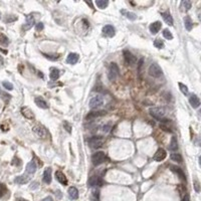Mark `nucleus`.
Segmentation results:
<instances>
[{
    "label": "nucleus",
    "mask_w": 201,
    "mask_h": 201,
    "mask_svg": "<svg viewBox=\"0 0 201 201\" xmlns=\"http://www.w3.org/2000/svg\"><path fill=\"white\" fill-rule=\"evenodd\" d=\"M149 113L154 119H156V120H161V119L165 116L166 110H165V108H163V107H154V108L150 109Z\"/></svg>",
    "instance_id": "obj_1"
},
{
    "label": "nucleus",
    "mask_w": 201,
    "mask_h": 201,
    "mask_svg": "<svg viewBox=\"0 0 201 201\" xmlns=\"http://www.w3.org/2000/svg\"><path fill=\"white\" fill-rule=\"evenodd\" d=\"M106 160V154L102 151H99V152H95L93 156H92V162L95 166H99L101 165L102 163L105 162Z\"/></svg>",
    "instance_id": "obj_2"
},
{
    "label": "nucleus",
    "mask_w": 201,
    "mask_h": 201,
    "mask_svg": "<svg viewBox=\"0 0 201 201\" xmlns=\"http://www.w3.org/2000/svg\"><path fill=\"white\" fill-rule=\"evenodd\" d=\"M148 72H149V75H151V77L153 78H160L161 75H162L163 71H162V68H160L159 64H153L150 65L149 70H148Z\"/></svg>",
    "instance_id": "obj_3"
},
{
    "label": "nucleus",
    "mask_w": 201,
    "mask_h": 201,
    "mask_svg": "<svg viewBox=\"0 0 201 201\" xmlns=\"http://www.w3.org/2000/svg\"><path fill=\"white\" fill-rule=\"evenodd\" d=\"M88 145L94 148V149H98V148H101L102 146H103V144L105 142L104 138L102 137H92L88 139Z\"/></svg>",
    "instance_id": "obj_4"
},
{
    "label": "nucleus",
    "mask_w": 201,
    "mask_h": 201,
    "mask_svg": "<svg viewBox=\"0 0 201 201\" xmlns=\"http://www.w3.org/2000/svg\"><path fill=\"white\" fill-rule=\"evenodd\" d=\"M119 75V68L116 64H111L110 68H109V72H108V78L110 81H115Z\"/></svg>",
    "instance_id": "obj_5"
},
{
    "label": "nucleus",
    "mask_w": 201,
    "mask_h": 201,
    "mask_svg": "<svg viewBox=\"0 0 201 201\" xmlns=\"http://www.w3.org/2000/svg\"><path fill=\"white\" fill-rule=\"evenodd\" d=\"M103 104H104V99L102 98L101 95H95V97H93L91 99L90 103H88L91 109H97L99 107H101Z\"/></svg>",
    "instance_id": "obj_6"
},
{
    "label": "nucleus",
    "mask_w": 201,
    "mask_h": 201,
    "mask_svg": "<svg viewBox=\"0 0 201 201\" xmlns=\"http://www.w3.org/2000/svg\"><path fill=\"white\" fill-rule=\"evenodd\" d=\"M124 58L128 65H134L137 62L136 57H135L134 54H132V52H130L129 50H124Z\"/></svg>",
    "instance_id": "obj_7"
},
{
    "label": "nucleus",
    "mask_w": 201,
    "mask_h": 201,
    "mask_svg": "<svg viewBox=\"0 0 201 201\" xmlns=\"http://www.w3.org/2000/svg\"><path fill=\"white\" fill-rule=\"evenodd\" d=\"M167 156V153L166 151L162 149V148H160V149L157 150V152L155 153L154 155V160L157 161V162H161V161H163L164 159L166 158Z\"/></svg>",
    "instance_id": "obj_8"
},
{
    "label": "nucleus",
    "mask_w": 201,
    "mask_h": 201,
    "mask_svg": "<svg viewBox=\"0 0 201 201\" xmlns=\"http://www.w3.org/2000/svg\"><path fill=\"white\" fill-rule=\"evenodd\" d=\"M103 34L108 37H113L115 35V28L112 25H105L103 27Z\"/></svg>",
    "instance_id": "obj_9"
},
{
    "label": "nucleus",
    "mask_w": 201,
    "mask_h": 201,
    "mask_svg": "<svg viewBox=\"0 0 201 201\" xmlns=\"http://www.w3.org/2000/svg\"><path fill=\"white\" fill-rule=\"evenodd\" d=\"M55 178H57V180L61 184H62V185H68V179L61 171H57V172H55Z\"/></svg>",
    "instance_id": "obj_10"
},
{
    "label": "nucleus",
    "mask_w": 201,
    "mask_h": 201,
    "mask_svg": "<svg viewBox=\"0 0 201 201\" xmlns=\"http://www.w3.org/2000/svg\"><path fill=\"white\" fill-rule=\"evenodd\" d=\"M189 103L191 105V107L194 108V109H197L199 108L200 106V100L199 98L197 97L196 95H191L190 98H189Z\"/></svg>",
    "instance_id": "obj_11"
},
{
    "label": "nucleus",
    "mask_w": 201,
    "mask_h": 201,
    "mask_svg": "<svg viewBox=\"0 0 201 201\" xmlns=\"http://www.w3.org/2000/svg\"><path fill=\"white\" fill-rule=\"evenodd\" d=\"M33 25H34V17L32 15H27L26 16V22L23 25V29L24 30H28V29H30Z\"/></svg>",
    "instance_id": "obj_12"
},
{
    "label": "nucleus",
    "mask_w": 201,
    "mask_h": 201,
    "mask_svg": "<svg viewBox=\"0 0 201 201\" xmlns=\"http://www.w3.org/2000/svg\"><path fill=\"white\" fill-rule=\"evenodd\" d=\"M106 112L105 111H95V112H90L87 116V120H93L95 118H99L102 116H105Z\"/></svg>",
    "instance_id": "obj_13"
},
{
    "label": "nucleus",
    "mask_w": 201,
    "mask_h": 201,
    "mask_svg": "<svg viewBox=\"0 0 201 201\" xmlns=\"http://www.w3.org/2000/svg\"><path fill=\"white\" fill-rule=\"evenodd\" d=\"M32 130H33V132L37 135L38 137L44 138L45 136H47V131H45L44 128L41 126H34L33 128H32Z\"/></svg>",
    "instance_id": "obj_14"
},
{
    "label": "nucleus",
    "mask_w": 201,
    "mask_h": 201,
    "mask_svg": "<svg viewBox=\"0 0 201 201\" xmlns=\"http://www.w3.org/2000/svg\"><path fill=\"white\" fill-rule=\"evenodd\" d=\"M161 26H162V23H161L160 21H155V22H153L152 24H150L149 29H150L151 33H152V34H156L157 32L161 29Z\"/></svg>",
    "instance_id": "obj_15"
},
{
    "label": "nucleus",
    "mask_w": 201,
    "mask_h": 201,
    "mask_svg": "<svg viewBox=\"0 0 201 201\" xmlns=\"http://www.w3.org/2000/svg\"><path fill=\"white\" fill-rule=\"evenodd\" d=\"M78 61V54H75V52H71V54H68V57L67 58V62L70 64H75Z\"/></svg>",
    "instance_id": "obj_16"
},
{
    "label": "nucleus",
    "mask_w": 201,
    "mask_h": 201,
    "mask_svg": "<svg viewBox=\"0 0 201 201\" xmlns=\"http://www.w3.org/2000/svg\"><path fill=\"white\" fill-rule=\"evenodd\" d=\"M21 114L23 115L25 118L27 119H33L34 118V114L30 109L27 108V107H24V108H21Z\"/></svg>",
    "instance_id": "obj_17"
},
{
    "label": "nucleus",
    "mask_w": 201,
    "mask_h": 201,
    "mask_svg": "<svg viewBox=\"0 0 201 201\" xmlns=\"http://www.w3.org/2000/svg\"><path fill=\"white\" fill-rule=\"evenodd\" d=\"M34 102H35V104L37 105V107H39V108H41V109H47L48 108L47 103L41 97H36Z\"/></svg>",
    "instance_id": "obj_18"
},
{
    "label": "nucleus",
    "mask_w": 201,
    "mask_h": 201,
    "mask_svg": "<svg viewBox=\"0 0 201 201\" xmlns=\"http://www.w3.org/2000/svg\"><path fill=\"white\" fill-rule=\"evenodd\" d=\"M68 192V196H70L71 199L75 200L78 198V191L75 187H70Z\"/></svg>",
    "instance_id": "obj_19"
},
{
    "label": "nucleus",
    "mask_w": 201,
    "mask_h": 201,
    "mask_svg": "<svg viewBox=\"0 0 201 201\" xmlns=\"http://www.w3.org/2000/svg\"><path fill=\"white\" fill-rule=\"evenodd\" d=\"M43 182L49 184L51 182V168H47L43 173Z\"/></svg>",
    "instance_id": "obj_20"
},
{
    "label": "nucleus",
    "mask_w": 201,
    "mask_h": 201,
    "mask_svg": "<svg viewBox=\"0 0 201 201\" xmlns=\"http://www.w3.org/2000/svg\"><path fill=\"white\" fill-rule=\"evenodd\" d=\"M171 170L173 171V172H175L178 176L180 177V179L182 180H186V177H185V174H184L183 170L181 169V168L177 167V166H171Z\"/></svg>",
    "instance_id": "obj_21"
},
{
    "label": "nucleus",
    "mask_w": 201,
    "mask_h": 201,
    "mask_svg": "<svg viewBox=\"0 0 201 201\" xmlns=\"http://www.w3.org/2000/svg\"><path fill=\"white\" fill-rule=\"evenodd\" d=\"M36 171V164L34 161H30L27 165H26V172L28 174H33Z\"/></svg>",
    "instance_id": "obj_22"
},
{
    "label": "nucleus",
    "mask_w": 201,
    "mask_h": 201,
    "mask_svg": "<svg viewBox=\"0 0 201 201\" xmlns=\"http://www.w3.org/2000/svg\"><path fill=\"white\" fill-rule=\"evenodd\" d=\"M161 15H162L163 19L165 20V22L167 24L173 25V18H172V16H171V14L169 12H162L161 13Z\"/></svg>",
    "instance_id": "obj_23"
},
{
    "label": "nucleus",
    "mask_w": 201,
    "mask_h": 201,
    "mask_svg": "<svg viewBox=\"0 0 201 201\" xmlns=\"http://www.w3.org/2000/svg\"><path fill=\"white\" fill-rule=\"evenodd\" d=\"M49 78L52 81H57L59 78V70L55 68H50V74H49Z\"/></svg>",
    "instance_id": "obj_24"
},
{
    "label": "nucleus",
    "mask_w": 201,
    "mask_h": 201,
    "mask_svg": "<svg viewBox=\"0 0 201 201\" xmlns=\"http://www.w3.org/2000/svg\"><path fill=\"white\" fill-rule=\"evenodd\" d=\"M184 25H185V28L188 31H190L191 29H192L193 23H192V20H191L190 16H185V17H184Z\"/></svg>",
    "instance_id": "obj_25"
},
{
    "label": "nucleus",
    "mask_w": 201,
    "mask_h": 201,
    "mask_svg": "<svg viewBox=\"0 0 201 201\" xmlns=\"http://www.w3.org/2000/svg\"><path fill=\"white\" fill-rule=\"evenodd\" d=\"M180 8L182 11H188L191 8V2L189 1V0H183V1L181 2Z\"/></svg>",
    "instance_id": "obj_26"
},
{
    "label": "nucleus",
    "mask_w": 201,
    "mask_h": 201,
    "mask_svg": "<svg viewBox=\"0 0 201 201\" xmlns=\"http://www.w3.org/2000/svg\"><path fill=\"white\" fill-rule=\"evenodd\" d=\"M177 149H178L177 139H176V137H172V139H171V142L169 144V150L170 151H177Z\"/></svg>",
    "instance_id": "obj_27"
},
{
    "label": "nucleus",
    "mask_w": 201,
    "mask_h": 201,
    "mask_svg": "<svg viewBox=\"0 0 201 201\" xmlns=\"http://www.w3.org/2000/svg\"><path fill=\"white\" fill-rule=\"evenodd\" d=\"M9 44V39L5 34H3L2 32H0V45L3 47H8Z\"/></svg>",
    "instance_id": "obj_28"
},
{
    "label": "nucleus",
    "mask_w": 201,
    "mask_h": 201,
    "mask_svg": "<svg viewBox=\"0 0 201 201\" xmlns=\"http://www.w3.org/2000/svg\"><path fill=\"white\" fill-rule=\"evenodd\" d=\"M14 181H15V182L17 183V184H20V185H22V184H25V183L28 182L29 178L26 177V176H18V177L15 178Z\"/></svg>",
    "instance_id": "obj_29"
},
{
    "label": "nucleus",
    "mask_w": 201,
    "mask_h": 201,
    "mask_svg": "<svg viewBox=\"0 0 201 201\" xmlns=\"http://www.w3.org/2000/svg\"><path fill=\"white\" fill-rule=\"evenodd\" d=\"M95 5L98 6L99 8L101 9H104L106 8L107 6L109 5V1H107V0H95Z\"/></svg>",
    "instance_id": "obj_30"
},
{
    "label": "nucleus",
    "mask_w": 201,
    "mask_h": 201,
    "mask_svg": "<svg viewBox=\"0 0 201 201\" xmlns=\"http://www.w3.org/2000/svg\"><path fill=\"white\" fill-rule=\"evenodd\" d=\"M101 184V182L99 181V178L97 176H92L90 179H88V185L90 186H95Z\"/></svg>",
    "instance_id": "obj_31"
},
{
    "label": "nucleus",
    "mask_w": 201,
    "mask_h": 201,
    "mask_svg": "<svg viewBox=\"0 0 201 201\" xmlns=\"http://www.w3.org/2000/svg\"><path fill=\"white\" fill-rule=\"evenodd\" d=\"M121 12L123 13V14L126 15V17L128 19H130V20H132V21H134V20H136L137 19V15L135 14L134 12H126L125 10H122Z\"/></svg>",
    "instance_id": "obj_32"
},
{
    "label": "nucleus",
    "mask_w": 201,
    "mask_h": 201,
    "mask_svg": "<svg viewBox=\"0 0 201 201\" xmlns=\"http://www.w3.org/2000/svg\"><path fill=\"white\" fill-rule=\"evenodd\" d=\"M171 160L172 161H175V162H178V163H181L182 162V156H181L180 154H177V153H173L171 154Z\"/></svg>",
    "instance_id": "obj_33"
},
{
    "label": "nucleus",
    "mask_w": 201,
    "mask_h": 201,
    "mask_svg": "<svg viewBox=\"0 0 201 201\" xmlns=\"http://www.w3.org/2000/svg\"><path fill=\"white\" fill-rule=\"evenodd\" d=\"M178 85H179V88H180V91L182 92V94L183 95H188V88H187V85H185L184 84H182V83H179L178 84Z\"/></svg>",
    "instance_id": "obj_34"
},
{
    "label": "nucleus",
    "mask_w": 201,
    "mask_h": 201,
    "mask_svg": "<svg viewBox=\"0 0 201 201\" xmlns=\"http://www.w3.org/2000/svg\"><path fill=\"white\" fill-rule=\"evenodd\" d=\"M6 193H7V187L5 184L0 183V197H3Z\"/></svg>",
    "instance_id": "obj_35"
},
{
    "label": "nucleus",
    "mask_w": 201,
    "mask_h": 201,
    "mask_svg": "<svg viewBox=\"0 0 201 201\" xmlns=\"http://www.w3.org/2000/svg\"><path fill=\"white\" fill-rule=\"evenodd\" d=\"M154 45H155V47H157V48L161 49V48H163V47H164V42H163L162 40H161V39L157 38V39H155Z\"/></svg>",
    "instance_id": "obj_36"
},
{
    "label": "nucleus",
    "mask_w": 201,
    "mask_h": 201,
    "mask_svg": "<svg viewBox=\"0 0 201 201\" xmlns=\"http://www.w3.org/2000/svg\"><path fill=\"white\" fill-rule=\"evenodd\" d=\"M163 36L166 39H173V35H172V33H171V31L169 30V29H164Z\"/></svg>",
    "instance_id": "obj_37"
},
{
    "label": "nucleus",
    "mask_w": 201,
    "mask_h": 201,
    "mask_svg": "<svg viewBox=\"0 0 201 201\" xmlns=\"http://www.w3.org/2000/svg\"><path fill=\"white\" fill-rule=\"evenodd\" d=\"M3 87H4L6 90L8 91H12L13 90V85L9 81H3Z\"/></svg>",
    "instance_id": "obj_38"
},
{
    "label": "nucleus",
    "mask_w": 201,
    "mask_h": 201,
    "mask_svg": "<svg viewBox=\"0 0 201 201\" xmlns=\"http://www.w3.org/2000/svg\"><path fill=\"white\" fill-rule=\"evenodd\" d=\"M64 129L68 132V133H71V126L68 123V122H64Z\"/></svg>",
    "instance_id": "obj_39"
},
{
    "label": "nucleus",
    "mask_w": 201,
    "mask_h": 201,
    "mask_svg": "<svg viewBox=\"0 0 201 201\" xmlns=\"http://www.w3.org/2000/svg\"><path fill=\"white\" fill-rule=\"evenodd\" d=\"M43 23H42V22H39V23H37V24H35V29L37 31H41L42 29H43Z\"/></svg>",
    "instance_id": "obj_40"
},
{
    "label": "nucleus",
    "mask_w": 201,
    "mask_h": 201,
    "mask_svg": "<svg viewBox=\"0 0 201 201\" xmlns=\"http://www.w3.org/2000/svg\"><path fill=\"white\" fill-rule=\"evenodd\" d=\"M194 187H195V190H196V192H199V191H200V190H199V183L197 182V181H196V182H195V185H194Z\"/></svg>",
    "instance_id": "obj_41"
},
{
    "label": "nucleus",
    "mask_w": 201,
    "mask_h": 201,
    "mask_svg": "<svg viewBox=\"0 0 201 201\" xmlns=\"http://www.w3.org/2000/svg\"><path fill=\"white\" fill-rule=\"evenodd\" d=\"M41 201H54V199H52L51 196H47V197H45L44 199H42Z\"/></svg>",
    "instance_id": "obj_42"
},
{
    "label": "nucleus",
    "mask_w": 201,
    "mask_h": 201,
    "mask_svg": "<svg viewBox=\"0 0 201 201\" xmlns=\"http://www.w3.org/2000/svg\"><path fill=\"white\" fill-rule=\"evenodd\" d=\"M182 201H190L189 195H187V194H186V195L184 196V198H183V200H182Z\"/></svg>",
    "instance_id": "obj_43"
},
{
    "label": "nucleus",
    "mask_w": 201,
    "mask_h": 201,
    "mask_svg": "<svg viewBox=\"0 0 201 201\" xmlns=\"http://www.w3.org/2000/svg\"><path fill=\"white\" fill-rule=\"evenodd\" d=\"M15 201H27V200H25V199H22V198H18L17 200H15Z\"/></svg>",
    "instance_id": "obj_44"
},
{
    "label": "nucleus",
    "mask_w": 201,
    "mask_h": 201,
    "mask_svg": "<svg viewBox=\"0 0 201 201\" xmlns=\"http://www.w3.org/2000/svg\"><path fill=\"white\" fill-rule=\"evenodd\" d=\"M0 17H1V14H0Z\"/></svg>",
    "instance_id": "obj_45"
}]
</instances>
